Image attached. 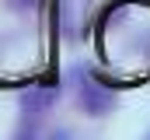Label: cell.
<instances>
[{
	"mask_svg": "<svg viewBox=\"0 0 150 140\" xmlns=\"http://www.w3.org/2000/svg\"><path fill=\"white\" fill-rule=\"evenodd\" d=\"M80 105H84L87 116H105L115 105V98H112L108 88H101V84H94V81H84V84H80Z\"/></svg>",
	"mask_w": 150,
	"mask_h": 140,
	"instance_id": "6da1fadb",
	"label": "cell"
},
{
	"mask_svg": "<svg viewBox=\"0 0 150 140\" xmlns=\"http://www.w3.org/2000/svg\"><path fill=\"white\" fill-rule=\"evenodd\" d=\"M56 102V88H28L25 95H21V112L25 116H45L49 109Z\"/></svg>",
	"mask_w": 150,
	"mask_h": 140,
	"instance_id": "7a4b0ae2",
	"label": "cell"
}]
</instances>
